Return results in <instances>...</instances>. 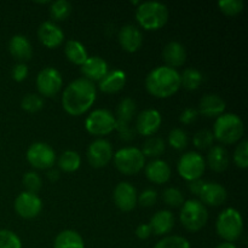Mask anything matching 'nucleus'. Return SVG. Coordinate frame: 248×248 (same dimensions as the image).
<instances>
[{
  "mask_svg": "<svg viewBox=\"0 0 248 248\" xmlns=\"http://www.w3.org/2000/svg\"><path fill=\"white\" fill-rule=\"evenodd\" d=\"M96 101V86L86 78H79L65 87L62 104L68 114L79 116L89 110Z\"/></svg>",
  "mask_w": 248,
  "mask_h": 248,
  "instance_id": "nucleus-1",
  "label": "nucleus"
},
{
  "mask_svg": "<svg viewBox=\"0 0 248 248\" xmlns=\"http://www.w3.org/2000/svg\"><path fill=\"white\" fill-rule=\"evenodd\" d=\"M148 92L157 98H167L181 87V74L167 65L156 67L145 78Z\"/></svg>",
  "mask_w": 248,
  "mask_h": 248,
  "instance_id": "nucleus-2",
  "label": "nucleus"
},
{
  "mask_svg": "<svg viewBox=\"0 0 248 248\" xmlns=\"http://www.w3.org/2000/svg\"><path fill=\"white\" fill-rule=\"evenodd\" d=\"M170 12L165 4L159 1L140 2L136 10V18L144 29L156 31L169 21Z\"/></svg>",
  "mask_w": 248,
  "mask_h": 248,
  "instance_id": "nucleus-3",
  "label": "nucleus"
},
{
  "mask_svg": "<svg viewBox=\"0 0 248 248\" xmlns=\"http://www.w3.org/2000/svg\"><path fill=\"white\" fill-rule=\"evenodd\" d=\"M244 123L236 114L228 113L218 116L213 127V137L223 144H234L244 136Z\"/></svg>",
  "mask_w": 248,
  "mask_h": 248,
  "instance_id": "nucleus-4",
  "label": "nucleus"
},
{
  "mask_svg": "<svg viewBox=\"0 0 248 248\" xmlns=\"http://www.w3.org/2000/svg\"><path fill=\"white\" fill-rule=\"evenodd\" d=\"M217 234L227 242H234L240 239L244 230V219L239 211L227 208L218 217L216 223Z\"/></svg>",
  "mask_w": 248,
  "mask_h": 248,
  "instance_id": "nucleus-5",
  "label": "nucleus"
},
{
  "mask_svg": "<svg viewBox=\"0 0 248 248\" xmlns=\"http://www.w3.org/2000/svg\"><path fill=\"white\" fill-rule=\"evenodd\" d=\"M208 212L206 206L199 200H188L183 203L181 211V222L189 232H199L206 225Z\"/></svg>",
  "mask_w": 248,
  "mask_h": 248,
  "instance_id": "nucleus-6",
  "label": "nucleus"
},
{
  "mask_svg": "<svg viewBox=\"0 0 248 248\" xmlns=\"http://www.w3.org/2000/svg\"><path fill=\"white\" fill-rule=\"evenodd\" d=\"M114 164L121 173L131 176L138 173L144 167L145 156L138 148H123L114 155Z\"/></svg>",
  "mask_w": 248,
  "mask_h": 248,
  "instance_id": "nucleus-7",
  "label": "nucleus"
},
{
  "mask_svg": "<svg viewBox=\"0 0 248 248\" xmlns=\"http://www.w3.org/2000/svg\"><path fill=\"white\" fill-rule=\"evenodd\" d=\"M85 127L91 135H108L115 130V118L107 109H96L86 118Z\"/></svg>",
  "mask_w": 248,
  "mask_h": 248,
  "instance_id": "nucleus-8",
  "label": "nucleus"
},
{
  "mask_svg": "<svg viewBox=\"0 0 248 248\" xmlns=\"http://www.w3.org/2000/svg\"><path fill=\"white\" fill-rule=\"evenodd\" d=\"M205 167L206 164L203 157L195 152H189L182 155L177 165L179 174L189 182L201 178L205 172Z\"/></svg>",
  "mask_w": 248,
  "mask_h": 248,
  "instance_id": "nucleus-9",
  "label": "nucleus"
},
{
  "mask_svg": "<svg viewBox=\"0 0 248 248\" xmlns=\"http://www.w3.org/2000/svg\"><path fill=\"white\" fill-rule=\"evenodd\" d=\"M27 160L38 170L52 169L56 161V153L48 144L43 142L33 143L27 152Z\"/></svg>",
  "mask_w": 248,
  "mask_h": 248,
  "instance_id": "nucleus-10",
  "label": "nucleus"
},
{
  "mask_svg": "<svg viewBox=\"0 0 248 248\" xmlns=\"http://www.w3.org/2000/svg\"><path fill=\"white\" fill-rule=\"evenodd\" d=\"M62 85V75L52 67L44 68L36 78V87L44 97H55L60 92Z\"/></svg>",
  "mask_w": 248,
  "mask_h": 248,
  "instance_id": "nucleus-11",
  "label": "nucleus"
},
{
  "mask_svg": "<svg viewBox=\"0 0 248 248\" xmlns=\"http://www.w3.org/2000/svg\"><path fill=\"white\" fill-rule=\"evenodd\" d=\"M113 157V148L108 140L103 138L93 140L87 149V160L92 167H104Z\"/></svg>",
  "mask_w": 248,
  "mask_h": 248,
  "instance_id": "nucleus-12",
  "label": "nucleus"
},
{
  "mask_svg": "<svg viewBox=\"0 0 248 248\" xmlns=\"http://www.w3.org/2000/svg\"><path fill=\"white\" fill-rule=\"evenodd\" d=\"M15 210L26 219L35 218L43 210V202L36 194L23 191L15 200Z\"/></svg>",
  "mask_w": 248,
  "mask_h": 248,
  "instance_id": "nucleus-13",
  "label": "nucleus"
},
{
  "mask_svg": "<svg viewBox=\"0 0 248 248\" xmlns=\"http://www.w3.org/2000/svg\"><path fill=\"white\" fill-rule=\"evenodd\" d=\"M113 198L116 207L124 212H130L137 205V191L135 186L127 182H121L115 186Z\"/></svg>",
  "mask_w": 248,
  "mask_h": 248,
  "instance_id": "nucleus-14",
  "label": "nucleus"
},
{
  "mask_svg": "<svg viewBox=\"0 0 248 248\" xmlns=\"http://www.w3.org/2000/svg\"><path fill=\"white\" fill-rule=\"evenodd\" d=\"M161 121V114L156 109H145L138 114L136 131L142 136H152L159 130Z\"/></svg>",
  "mask_w": 248,
  "mask_h": 248,
  "instance_id": "nucleus-15",
  "label": "nucleus"
},
{
  "mask_svg": "<svg viewBox=\"0 0 248 248\" xmlns=\"http://www.w3.org/2000/svg\"><path fill=\"white\" fill-rule=\"evenodd\" d=\"M38 36L41 44L48 48L60 46L64 39L62 29L52 21H45L40 24L38 29Z\"/></svg>",
  "mask_w": 248,
  "mask_h": 248,
  "instance_id": "nucleus-16",
  "label": "nucleus"
},
{
  "mask_svg": "<svg viewBox=\"0 0 248 248\" xmlns=\"http://www.w3.org/2000/svg\"><path fill=\"white\" fill-rule=\"evenodd\" d=\"M119 43L128 52H136L142 46V31L133 24H126L119 31Z\"/></svg>",
  "mask_w": 248,
  "mask_h": 248,
  "instance_id": "nucleus-17",
  "label": "nucleus"
},
{
  "mask_svg": "<svg viewBox=\"0 0 248 248\" xmlns=\"http://www.w3.org/2000/svg\"><path fill=\"white\" fill-rule=\"evenodd\" d=\"M199 196H200L202 203L216 207V206H220L225 202L228 194L224 186L215 183V182H210V183H205Z\"/></svg>",
  "mask_w": 248,
  "mask_h": 248,
  "instance_id": "nucleus-18",
  "label": "nucleus"
},
{
  "mask_svg": "<svg viewBox=\"0 0 248 248\" xmlns=\"http://www.w3.org/2000/svg\"><path fill=\"white\" fill-rule=\"evenodd\" d=\"M81 72L90 81H101L108 73V64L103 58L92 56L87 57L84 64L81 65Z\"/></svg>",
  "mask_w": 248,
  "mask_h": 248,
  "instance_id": "nucleus-19",
  "label": "nucleus"
},
{
  "mask_svg": "<svg viewBox=\"0 0 248 248\" xmlns=\"http://www.w3.org/2000/svg\"><path fill=\"white\" fill-rule=\"evenodd\" d=\"M225 110V102L218 94H205L199 103V111L207 118L220 116Z\"/></svg>",
  "mask_w": 248,
  "mask_h": 248,
  "instance_id": "nucleus-20",
  "label": "nucleus"
},
{
  "mask_svg": "<svg viewBox=\"0 0 248 248\" xmlns=\"http://www.w3.org/2000/svg\"><path fill=\"white\" fill-rule=\"evenodd\" d=\"M162 58L166 62L167 67L177 68L184 64L186 60V47L178 41H170L162 51Z\"/></svg>",
  "mask_w": 248,
  "mask_h": 248,
  "instance_id": "nucleus-21",
  "label": "nucleus"
},
{
  "mask_svg": "<svg viewBox=\"0 0 248 248\" xmlns=\"http://www.w3.org/2000/svg\"><path fill=\"white\" fill-rule=\"evenodd\" d=\"M145 174L150 182L155 184H164L171 178V169L164 160H153L145 166Z\"/></svg>",
  "mask_w": 248,
  "mask_h": 248,
  "instance_id": "nucleus-22",
  "label": "nucleus"
},
{
  "mask_svg": "<svg viewBox=\"0 0 248 248\" xmlns=\"http://www.w3.org/2000/svg\"><path fill=\"white\" fill-rule=\"evenodd\" d=\"M9 50L10 53L21 62L31 60L33 56V46H31V41L28 40V38H26L24 35H19V34L12 36L9 43Z\"/></svg>",
  "mask_w": 248,
  "mask_h": 248,
  "instance_id": "nucleus-23",
  "label": "nucleus"
},
{
  "mask_svg": "<svg viewBox=\"0 0 248 248\" xmlns=\"http://www.w3.org/2000/svg\"><path fill=\"white\" fill-rule=\"evenodd\" d=\"M126 84L125 72L115 69L110 73H107L106 77L99 81V90L106 93H115L124 89Z\"/></svg>",
  "mask_w": 248,
  "mask_h": 248,
  "instance_id": "nucleus-24",
  "label": "nucleus"
},
{
  "mask_svg": "<svg viewBox=\"0 0 248 248\" xmlns=\"http://www.w3.org/2000/svg\"><path fill=\"white\" fill-rule=\"evenodd\" d=\"M152 232L155 235H166L174 227V217L170 211H159L150 219Z\"/></svg>",
  "mask_w": 248,
  "mask_h": 248,
  "instance_id": "nucleus-25",
  "label": "nucleus"
},
{
  "mask_svg": "<svg viewBox=\"0 0 248 248\" xmlns=\"http://www.w3.org/2000/svg\"><path fill=\"white\" fill-rule=\"evenodd\" d=\"M207 162L211 169L216 172H223L229 165V154L222 145H215L207 154Z\"/></svg>",
  "mask_w": 248,
  "mask_h": 248,
  "instance_id": "nucleus-26",
  "label": "nucleus"
},
{
  "mask_svg": "<svg viewBox=\"0 0 248 248\" xmlns=\"http://www.w3.org/2000/svg\"><path fill=\"white\" fill-rule=\"evenodd\" d=\"M53 248H85V244L80 234L74 230H63L56 236Z\"/></svg>",
  "mask_w": 248,
  "mask_h": 248,
  "instance_id": "nucleus-27",
  "label": "nucleus"
},
{
  "mask_svg": "<svg viewBox=\"0 0 248 248\" xmlns=\"http://www.w3.org/2000/svg\"><path fill=\"white\" fill-rule=\"evenodd\" d=\"M64 52L68 60L78 65H82L87 60V51L85 46L78 40H68L64 46Z\"/></svg>",
  "mask_w": 248,
  "mask_h": 248,
  "instance_id": "nucleus-28",
  "label": "nucleus"
},
{
  "mask_svg": "<svg viewBox=\"0 0 248 248\" xmlns=\"http://www.w3.org/2000/svg\"><path fill=\"white\" fill-rule=\"evenodd\" d=\"M136 109H137L136 102L132 98L126 97V98L121 99L118 109H116V115H118V119H115L116 123L130 125V121L132 120L136 114Z\"/></svg>",
  "mask_w": 248,
  "mask_h": 248,
  "instance_id": "nucleus-29",
  "label": "nucleus"
},
{
  "mask_svg": "<svg viewBox=\"0 0 248 248\" xmlns=\"http://www.w3.org/2000/svg\"><path fill=\"white\" fill-rule=\"evenodd\" d=\"M81 164V157L74 150H65L58 159V166L64 172L77 171Z\"/></svg>",
  "mask_w": 248,
  "mask_h": 248,
  "instance_id": "nucleus-30",
  "label": "nucleus"
},
{
  "mask_svg": "<svg viewBox=\"0 0 248 248\" xmlns=\"http://www.w3.org/2000/svg\"><path fill=\"white\" fill-rule=\"evenodd\" d=\"M203 81V75L195 68H188L181 75V85L186 90H196Z\"/></svg>",
  "mask_w": 248,
  "mask_h": 248,
  "instance_id": "nucleus-31",
  "label": "nucleus"
},
{
  "mask_svg": "<svg viewBox=\"0 0 248 248\" xmlns=\"http://www.w3.org/2000/svg\"><path fill=\"white\" fill-rule=\"evenodd\" d=\"M72 12V5L67 0H56L51 2L50 15L53 21H64Z\"/></svg>",
  "mask_w": 248,
  "mask_h": 248,
  "instance_id": "nucleus-32",
  "label": "nucleus"
},
{
  "mask_svg": "<svg viewBox=\"0 0 248 248\" xmlns=\"http://www.w3.org/2000/svg\"><path fill=\"white\" fill-rule=\"evenodd\" d=\"M165 152V142L160 137H149L143 144V155L149 157H157Z\"/></svg>",
  "mask_w": 248,
  "mask_h": 248,
  "instance_id": "nucleus-33",
  "label": "nucleus"
},
{
  "mask_svg": "<svg viewBox=\"0 0 248 248\" xmlns=\"http://www.w3.org/2000/svg\"><path fill=\"white\" fill-rule=\"evenodd\" d=\"M169 142L171 147L174 148V149L183 150L188 145L189 138L184 130H182V128H173L169 135Z\"/></svg>",
  "mask_w": 248,
  "mask_h": 248,
  "instance_id": "nucleus-34",
  "label": "nucleus"
},
{
  "mask_svg": "<svg viewBox=\"0 0 248 248\" xmlns=\"http://www.w3.org/2000/svg\"><path fill=\"white\" fill-rule=\"evenodd\" d=\"M21 107L28 113H36L44 107V99L35 93L26 94L22 99Z\"/></svg>",
  "mask_w": 248,
  "mask_h": 248,
  "instance_id": "nucleus-35",
  "label": "nucleus"
},
{
  "mask_svg": "<svg viewBox=\"0 0 248 248\" xmlns=\"http://www.w3.org/2000/svg\"><path fill=\"white\" fill-rule=\"evenodd\" d=\"M154 248H190V244L184 237L173 235V236L164 237L161 241L155 245Z\"/></svg>",
  "mask_w": 248,
  "mask_h": 248,
  "instance_id": "nucleus-36",
  "label": "nucleus"
},
{
  "mask_svg": "<svg viewBox=\"0 0 248 248\" xmlns=\"http://www.w3.org/2000/svg\"><path fill=\"white\" fill-rule=\"evenodd\" d=\"M213 140H215V137H213L212 131L206 130V128L198 131L193 138L194 145L198 149H207L212 145Z\"/></svg>",
  "mask_w": 248,
  "mask_h": 248,
  "instance_id": "nucleus-37",
  "label": "nucleus"
},
{
  "mask_svg": "<svg viewBox=\"0 0 248 248\" xmlns=\"http://www.w3.org/2000/svg\"><path fill=\"white\" fill-rule=\"evenodd\" d=\"M23 186L26 188V191L28 193L36 194L41 189V186H43V181H41L40 176H39L36 172H28L23 176Z\"/></svg>",
  "mask_w": 248,
  "mask_h": 248,
  "instance_id": "nucleus-38",
  "label": "nucleus"
},
{
  "mask_svg": "<svg viewBox=\"0 0 248 248\" xmlns=\"http://www.w3.org/2000/svg\"><path fill=\"white\" fill-rule=\"evenodd\" d=\"M162 198H164L165 203L167 206H171V207H181L184 203L183 194L177 188H167L164 191Z\"/></svg>",
  "mask_w": 248,
  "mask_h": 248,
  "instance_id": "nucleus-39",
  "label": "nucleus"
},
{
  "mask_svg": "<svg viewBox=\"0 0 248 248\" xmlns=\"http://www.w3.org/2000/svg\"><path fill=\"white\" fill-rule=\"evenodd\" d=\"M0 248H22L19 237L10 230H0Z\"/></svg>",
  "mask_w": 248,
  "mask_h": 248,
  "instance_id": "nucleus-40",
  "label": "nucleus"
},
{
  "mask_svg": "<svg viewBox=\"0 0 248 248\" xmlns=\"http://www.w3.org/2000/svg\"><path fill=\"white\" fill-rule=\"evenodd\" d=\"M219 9L228 16H235L244 10L242 0H220L218 2Z\"/></svg>",
  "mask_w": 248,
  "mask_h": 248,
  "instance_id": "nucleus-41",
  "label": "nucleus"
},
{
  "mask_svg": "<svg viewBox=\"0 0 248 248\" xmlns=\"http://www.w3.org/2000/svg\"><path fill=\"white\" fill-rule=\"evenodd\" d=\"M234 161L240 169H247L248 167V142L244 140L237 145L234 153Z\"/></svg>",
  "mask_w": 248,
  "mask_h": 248,
  "instance_id": "nucleus-42",
  "label": "nucleus"
},
{
  "mask_svg": "<svg viewBox=\"0 0 248 248\" xmlns=\"http://www.w3.org/2000/svg\"><path fill=\"white\" fill-rule=\"evenodd\" d=\"M157 194L154 189H145L137 198V202L143 207H152L156 203Z\"/></svg>",
  "mask_w": 248,
  "mask_h": 248,
  "instance_id": "nucleus-43",
  "label": "nucleus"
},
{
  "mask_svg": "<svg viewBox=\"0 0 248 248\" xmlns=\"http://www.w3.org/2000/svg\"><path fill=\"white\" fill-rule=\"evenodd\" d=\"M115 130L118 131L119 135H120V138L123 140H131L135 138V130L130 127V125H125V124H119L116 123L115 120Z\"/></svg>",
  "mask_w": 248,
  "mask_h": 248,
  "instance_id": "nucleus-44",
  "label": "nucleus"
},
{
  "mask_svg": "<svg viewBox=\"0 0 248 248\" xmlns=\"http://www.w3.org/2000/svg\"><path fill=\"white\" fill-rule=\"evenodd\" d=\"M11 75L15 81H23L27 75H28V67L24 63H18V64L14 65L11 70Z\"/></svg>",
  "mask_w": 248,
  "mask_h": 248,
  "instance_id": "nucleus-45",
  "label": "nucleus"
},
{
  "mask_svg": "<svg viewBox=\"0 0 248 248\" xmlns=\"http://www.w3.org/2000/svg\"><path fill=\"white\" fill-rule=\"evenodd\" d=\"M199 111L194 108H186L182 111V114L179 115V121L182 124H186V125H189V124H193L194 121L198 119Z\"/></svg>",
  "mask_w": 248,
  "mask_h": 248,
  "instance_id": "nucleus-46",
  "label": "nucleus"
},
{
  "mask_svg": "<svg viewBox=\"0 0 248 248\" xmlns=\"http://www.w3.org/2000/svg\"><path fill=\"white\" fill-rule=\"evenodd\" d=\"M206 182L202 181L201 178L195 179V181H190L189 182V190L194 194V195H200L201 190H202L203 186H205Z\"/></svg>",
  "mask_w": 248,
  "mask_h": 248,
  "instance_id": "nucleus-47",
  "label": "nucleus"
},
{
  "mask_svg": "<svg viewBox=\"0 0 248 248\" xmlns=\"http://www.w3.org/2000/svg\"><path fill=\"white\" fill-rule=\"evenodd\" d=\"M136 235L138 239L145 240L152 235V229H150L149 224H140L136 229Z\"/></svg>",
  "mask_w": 248,
  "mask_h": 248,
  "instance_id": "nucleus-48",
  "label": "nucleus"
},
{
  "mask_svg": "<svg viewBox=\"0 0 248 248\" xmlns=\"http://www.w3.org/2000/svg\"><path fill=\"white\" fill-rule=\"evenodd\" d=\"M47 177H48V179H50V181H52V182L57 181V179L60 178V171H58V170H56V169H51L50 171L47 172Z\"/></svg>",
  "mask_w": 248,
  "mask_h": 248,
  "instance_id": "nucleus-49",
  "label": "nucleus"
},
{
  "mask_svg": "<svg viewBox=\"0 0 248 248\" xmlns=\"http://www.w3.org/2000/svg\"><path fill=\"white\" fill-rule=\"evenodd\" d=\"M216 248H236L234 244H232V242H223V244L218 245Z\"/></svg>",
  "mask_w": 248,
  "mask_h": 248,
  "instance_id": "nucleus-50",
  "label": "nucleus"
}]
</instances>
